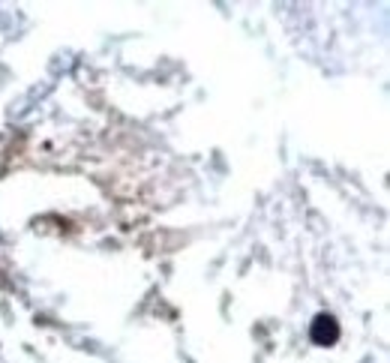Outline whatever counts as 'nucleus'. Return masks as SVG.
Instances as JSON below:
<instances>
[{"mask_svg":"<svg viewBox=\"0 0 390 363\" xmlns=\"http://www.w3.org/2000/svg\"><path fill=\"white\" fill-rule=\"evenodd\" d=\"M309 336L316 345H333L339 340V324L333 316H327V312H321V316H316V321H312L309 328Z\"/></svg>","mask_w":390,"mask_h":363,"instance_id":"f257e3e1","label":"nucleus"}]
</instances>
